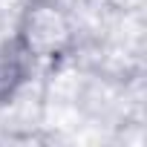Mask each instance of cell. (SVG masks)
Instances as JSON below:
<instances>
[{
    "instance_id": "obj_1",
    "label": "cell",
    "mask_w": 147,
    "mask_h": 147,
    "mask_svg": "<svg viewBox=\"0 0 147 147\" xmlns=\"http://www.w3.org/2000/svg\"><path fill=\"white\" fill-rule=\"evenodd\" d=\"M69 29H66V20L52 9V6H35L26 20H23V29H20V40H23V49L32 52V55H52L63 40H66Z\"/></svg>"
}]
</instances>
